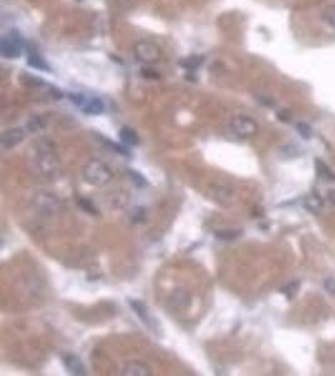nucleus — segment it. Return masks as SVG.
<instances>
[{
	"mask_svg": "<svg viewBox=\"0 0 335 376\" xmlns=\"http://www.w3.org/2000/svg\"><path fill=\"white\" fill-rule=\"evenodd\" d=\"M83 177L93 186H103L112 178L111 170L101 161H91L83 170Z\"/></svg>",
	"mask_w": 335,
	"mask_h": 376,
	"instance_id": "obj_1",
	"label": "nucleus"
},
{
	"mask_svg": "<svg viewBox=\"0 0 335 376\" xmlns=\"http://www.w3.org/2000/svg\"><path fill=\"white\" fill-rule=\"evenodd\" d=\"M69 99L78 108H80L85 114L98 116V114L104 113L105 103L101 98H97V97L88 98L83 94H69Z\"/></svg>",
	"mask_w": 335,
	"mask_h": 376,
	"instance_id": "obj_2",
	"label": "nucleus"
},
{
	"mask_svg": "<svg viewBox=\"0 0 335 376\" xmlns=\"http://www.w3.org/2000/svg\"><path fill=\"white\" fill-rule=\"evenodd\" d=\"M128 305H129V307L133 310V312L137 315V317L142 321L143 325H145L151 332L156 334L157 336H159V335L162 334V328L159 327L157 320L150 314V310H148V307L146 306V303H143L142 301L139 300L129 299V300H128Z\"/></svg>",
	"mask_w": 335,
	"mask_h": 376,
	"instance_id": "obj_3",
	"label": "nucleus"
},
{
	"mask_svg": "<svg viewBox=\"0 0 335 376\" xmlns=\"http://www.w3.org/2000/svg\"><path fill=\"white\" fill-rule=\"evenodd\" d=\"M231 130L232 133H235L239 138L249 139L253 138L258 133V127L256 125V122L253 118L246 116H237L231 121L230 123Z\"/></svg>",
	"mask_w": 335,
	"mask_h": 376,
	"instance_id": "obj_4",
	"label": "nucleus"
},
{
	"mask_svg": "<svg viewBox=\"0 0 335 376\" xmlns=\"http://www.w3.org/2000/svg\"><path fill=\"white\" fill-rule=\"evenodd\" d=\"M26 49V43L20 37L14 34H9L4 37L0 43V51L1 55L8 59H15L23 55Z\"/></svg>",
	"mask_w": 335,
	"mask_h": 376,
	"instance_id": "obj_5",
	"label": "nucleus"
},
{
	"mask_svg": "<svg viewBox=\"0 0 335 376\" xmlns=\"http://www.w3.org/2000/svg\"><path fill=\"white\" fill-rule=\"evenodd\" d=\"M134 55L139 62L152 64L157 63L161 58V49L150 42H139L134 46Z\"/></svg>",
	"mask_w": 335,
	"mask_h": 376,
	"instance_id": "obj_6",
	"label": "nucleus"
},
{
	"mask_svg": "<svg viewBox=\"0 0 335 376\" xmlns=\"http://www.w3.org/2000/svg\"><path fill=\"white\" fill-rule=\"evenodd\" d=\"M62 360L64 368H66L67 371H68L69 374H72V375L83 376L87 374V370H85L82 360H80L77 355H74V353H66V355H63Z\"/></svg>",
	"mask_w": 335,
	"mask_h": 376,
	"instance_id": "obj_7",
	"label": "nucleus"
},
{
	"mask_svg": "<svg viewBox=\"0 0 335 376\" xmlns=\"http://www.w3.org/2000/svg\"><path fill=\"white\" fill-rule=\"evenodd\" d=\"M26 133H24L23 129L20 128H12V129L5 130L3 134H1V139H0V143L4 148H12L14 146L19 145L20 142L23 141Z\"/></svg>",
	"mask_w": 335,
	"mask_h": 376,
	"instance_id": "obj_8",
	"label": "nucleus"
},
{
	"mask_svg": "<svg viewBox=\"0 0 335 376\" xmlns=\"http://www.w3.org/2000/svg\"><path fill=\"white\" fill-rule=\"evenodd\" d=\"M303 206L311 213H318L323 209L324 200L319 196V193L311 192L308 196H305L304 201H303Z\"/></svg>",
	"mask_w": 335,
	"mask_h": 376,
	"instance_id": "obj_9",
	"label": "nucleus"
},
{
	"mask_svg": "<svg viewBox=\"0 0 335 376\" xmlns=\"http://www.w3.org/2000/svg\"><path fill=\"white\" fill-rule=\"evenodd\" d=\"M38 163H39V167L42 168V172L49 173V175H51L52 172H57V168H58L57 161L53 159L52 154H49V153L40 154Z\"/></svg>",
	"mask_w": 335,
	"mask_h": 376,
	"instance_id": "obj_10",
	"label": "nucleus"
},
{
	"mask_svg": "<svg viewBox=\"0 0 335 376\" xmlns=\"http://www.w3.org/2000/svg\"><path fill=\"white\" fill-rule=\"evenodd\" d=\"M120 139L122 141V143L127 146H137L139 143L138 134L136 133V130H133L129 127H122L120 129Z\"/></svg>",
	"mask_w": 335,
	"mask_h": 376,
	"instance_id": "obj_11",
	"label": "nucleus"
},
{
	"mask_svg": "<svg viewBox=\"0 0 335 376\" xmlns=\"http://www.w3.org/2000/svg\"><path fill=\"white\" fill-rule=\"evenodd\" d=\"M26 64H28L29 67H31V68L39 69V71H44V72L51 71V68H49V65L47 64L46 60L35 53L29 55L28 60H26Z\"/></svg>",
	"mask_w": 335,
	"mask_h": 376,
	"instance_id": "obj_12",
	"label": "nucleus"
},
{
	"mask_svg": "<svg viewBox=\"0 0 335 376\" xmlns=\"http://www.w3.org/2000/svg\"><path fill=\"white\" fill-rule=\"evenodd\" d=\"M150 368L141 364H129L123 369V375H150Z\"/></svg>",
	"mask_w": 335,
	"mask_h": 376,
	"instance_id": "obj_13",
	"label": "nucleus"
},
{
	"mask_svg": "<svg viewBox=\"0 0 335 376\" xmlns=\"http://www.w3.org/2000/svg\"><path fill=\"white\" fill-rule=\"evenodd\" d=\"M128 175H129V178H131L132 183L137 187V188H146L148 186V181L146 178L145 175L142 173L137 172L136 170H127Z\"/></svg>",
	"mask_w": 335,
	"mask_h": 376,
	"instance_id": "obj_14",
	"label": "nucleus"
},
{
	"mask_svg": "<svg viewBox=\"0 0 335 376\" xmlns=\"http://www.w3.org/2000/svg\"><path fill=\"white\" fill-rule=\"evenodd\" d=\"M100 141L103 142V143H104L107 147L112 148V150L117 152L118 154H122V156H127V157L131 156V153H129V150H128L127 148L122 147L121 145H117V143L112 142L111 139H107V138H104V137H100Z\"/></svg>",
	"mask_w": 335,
	"mask_h": 376,
	"instance_id": "obj_15",
	"label": "nucleus"
},
{
	"mask_svg": "<svg viewBox=\"0 0 335 376\" xmlns=\"http://www.w3.org/2000/svg\"><path fill=\"white\" fill-rule=\"evenodd\" d=\"M321 18L325 23L329 26H332L333 29H335V5H329L324 9Z\"/></svg>",
	"mask_w": 335,
	"mask_h": 376,
	"instance_id": "obj_16",
	"label": "nucleus"
},
{
	"mask_svg": "<svg viewBox=\"0 0 335 376\" xmlns=\"http://www.w3.org/2000/svg\"><path fill=\"white\" fill-rule=\"evenodd\" d=\"M299 289H300V282H299V281H291V282L287 283L284 289L282 290V292L286 296L287 300H291V299H294L295 295L298 294Z\"/></svg>",
	"mask_w": 335,
	"mask_h": 376,
	"instance_id": "obj_17",
	"label": "nucleus"
},
{
	"mask_svg": "<svg viewBox=\"0 0 335 376\" xmlns=\"http://www.w3.org/2000/svg\"><path fill=\"white\" fill-rule=\"evenodd\" d=\"M315 167H316V171H318V175H321L323 178H325V179L335 178L334 173H333L332 171H330V168L328 167L327 164L324 163V162H321L320 159H316Z\"/></svg>",
	"mask_w": 335,
	"mask_h": 376,
	"instance_id": "obj_18",
	"label": "nucleus"
},
{
	"mask_svg": "<svg viewBox=\"0 0 335 376\" xmlns=\"http://www.w3.org/2000/svg\"><path fill=\"white\" fill-rule=\"evenodd\" d=\"M240 236H241V232L233 231V229H226V231H220L219 233H216V238L222 241H233L239 238Z\"/></svg>",
	"mask_w": 335,
	"mask_h": 376,
	"instance_id": "obj_19",
	"label": "nucleus"
},
{
	"mask_svg": "<svg viewBox=\"0 0 335 376\" xmlns=\"http://www.w3.org/2000/svg\"><path fill=\"white\" fill-rule=\"evenodd\" d=\"M78 204H79V207L82 209H84L85 212L87 213H91V215H98V209H97V207L94 206L93 203H92L89 200H85V198H79L78 200Z\"/></svg>",
	"mask_w": 335,
	"mask_h": 376,
	"instance_id": "obj_20",
	"label": "nucleus"
},
{
	"mask_svg": "<svg viewBox=\"0 0 335 376\" xmlns=\"http://www.w3.org/2000/svg\"><path fill=\"white\" fill-rule=\"evenodd\" d=\"M296 129H298L299 134H300L303 138H305V139L311 138V136H312L311 127H310L309 125H307V123H304V122L298 123V125H296Z\"/></svg>",
	"mask_w": 335,
	"mask_h": 376,
	"instance_id": "obj_21",
	"label": "nucleus"
},
{
	"mask_svg": "<svg viewBox=\"0 0 335 376\" xmlns=\"http://www.w3.org/2000/svg\"><path fill=\"white\" fill-rule=\"evenodd\" d=\"M202 58L201 57H191L188 58L187 60H185V62L182 63V65H185L186 68L187 69H193V68H197L200 64H202Z\"/></svg>",
	"mask_w": 335,
	"mask_h": 376,
	"instance_id": "obj_22",
	"label": "nucleus"
},
{
	"mask_svg": "<svg viewBox=\"0 0 335 376\" xmlns=\"http://www.w3.org/2000/svg\"><path fill=\"white\" fill-rule=\"evenodd\" d=\"M323 285H324V289H325V291H327L328 294L335 296V278L333 277L325 278Z\"/></svg>",
	"mask_w": 335,
	"mask_h": 376,
	"instance_id": "obj_23",
	"label": "nucleus"
},
{
	"mask_svg": "<svg viewBox=\"0 0 335 376\" xmlns=\"http://www.w3.org/2000/svg\"><path fill=\"white\" fill-rule=\"evenodd\" d=\"M42 127H43V121L40 118L31 119V121L28 123V128L31 130V132H37V130H39Z\"/></svg>",
	"mask_w": 335,
	"mask_h": 376,
	"instance_id": "obj_24",
	"label": "nucleus"
},
{
	"mask_svg": "<svg viewBox=\"0 0 335 376\" xmlns=\"http://www.w3.org/2000/svg\"><path fill=\"white\" fill-rule=\"evenodd\" d=\"M327 200L330 203L335 204V190H330L329 192L327 193Z\"/></svg>",
	"mask_w": 335,
	"mask_h": 376,
	"instance_id": "obj_25",
	"label": "nucleus"
},
{
	"mask_svg": "<svg viewBox=\"0 0 335 376\" xmlns=\"http://www.w3.org/2000/svg\"><path fill=\"white\" fill-rule=\"evenodd\" d=\"M278 117H279V118H280V119H282L283 122H287V121H289V119H290V114L287 113V110H283L282 113H279V114H278Z\"/></svg>",
	"mask_w": 335,
	"mask_h": 376,
	"instance_id": "obj_26",
	"label": "nucleus"
}]
</instances>
